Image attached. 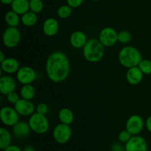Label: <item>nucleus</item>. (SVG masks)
<instances>
[{"instance_id": "f257e3e1", "label": "nucleus", "mask_w": 151, "mask_h": 151, "mask_svg": "<svg viewBox=\"0 0 151 151\" xmlns=\"http://www.w3.org/2000/svg\"><path fill=\"white\" fill-rule=\"evenodd\" d=\"M46 72L49 79L53 83L64 81L70 72V61L68 56L61 51L51 53L46 63Z\"/></svg>"}, {"instance_id": "f03ea898", "label": "nucleus", "mask_w": 151, "mask_h": 151, "mask_svg": "<svg viewBox=\"0 0 151 151\" xmlns=\"http://www.w3.org/2000/svg\"><path fill=\"white\" fill-rule=\"evenodd\" d=\"M105 47L99 39L91 38L87 41L83 48V55L87 61L90 63H97L104 56Z\"/></svg>"}, {"instance_id": "7ed1b4c3", "label": "nucleus", "mask_w": 151, "mask_h": 151, "mask_svg": "<svg viewBox=\"0 0 151 151\" xmlns=\"http://www.w3.org/2000/svg\"><path fill=\"white\" fill-rule=\"evenodd\" d=\"M118 58L122 66L129 69L134 66H138L139 63L142 60V56L136 47L126 46L121 49Z\"/></svg>"}, {"instance_id": "20e7f679", "label": "nucleus", "mask_w": 151, "mask_h": 151, "mask_svg": "<svg viewBox=\"0 0 151 151\" xmlns=\"http://www.w3.org/2000/svg\"><path fill=\"white\" fill-rule=\"evenodd\" d=\"M28 122L32 131L37 134H44L50 129V123L47 116L37 112L29 116Z\"/></svg>"}, {"instance_id": "39448f33", "label": "nucleus", "mask_w": 151, "mask_h": 151, "mask_svg": "<svg viewBox=\"0 0 151 151\" xmlns=\"http://www.w3.org/2000/svg\"><path fill=\"white\" fill-rule=\"evenodd\" d=\"M22 39L21 32L17 27H8L4 29L2 35V41L6 47L15 48L19 45Z\"/></svg>"}, {"instance_id": "423d86ee", "label": "nucleus", "mask_w": 151, "mask_h": 151, "mask_svg": "<svg viewBox=\"0 0 151 151\" xmlns=\"http://www.w3.org/2000/svg\"><path fill=\"white\" fill-rule=\"evenodd\" d=\"M72 131L70 125L60 122L56 125L53 130L52 136L55 141L60 145L67 143L72 137Z\"/></svg>"}, {"instance_id": "0eeeda50", "label": "nucleus", "mask_w": 151, "mask_h": 151, "mask_svg": "<svg viewBox=\"0 0 151 151\" xmlns=\"http://www.w3.org/2000/svg\"><path fill=\"white\" fill-rule=\"evenodd\" d=\"M1 122L7 127H13L19 121V114L15 108L4 106L0 111Z\"/></svg>"}, {"instance_id": "6e6552de", "label": "nucleus", "mask_w": 151, "mask_h": 151, "mask_svg": "<svg viewBox=\"0 0 151 151\" xmlns=\"http://www.w3.org/2000/svg\"><path fill=\"white\" fill-rule=\"evenodd\" d=\"M99 40L105 47H113L118 41V32L114 28L106 27L100 31Z\"/></svg>"}, {"instance_id": "1a4fd4ad", "label": "nucleus", "mask_w": 151, "mask_h": 151, "mask_svg": "<svg viewBox=\"0 0 151 151\" xmlns=\"http://www.w3.org/2000/svg\"><path fill=\"white\" fill-rule=\"evenodd\" d=\"M36 78V72L30 66H22L16 72V79L23 85L32 84L35 81Z\"/></svg>"}, {"instance_id": "9d476101", "label": "nucleus", "mask_w": 151, "mask_h": 151, "mask_svg": "<svg viewBox=\"0 0 151 151\" xmlns=\"http://www.w3.org/2000/svg\"><path fill=\"white\" fill-rule=\"evenodd\" d=\"M145 125V123L140 115H131L126 122V130L132 136L139 135L142 131Z\"/></svg>"}, {"instance_id": "9b49d317", "label": "nucleus", "mask_w": 151, "mask_h": 151, "mask_svg": "<svg viewBox=\"0 0 151 151\" xmlns=\"http://www.w3.org/2000/svg\"><path fill=\"white\" fill-rule=\"evenodd\" d=\"M126 151H147V143L144 137L139 135L132 136L129 141L125 143Z\"/></svg>"}, {"instance_id": "f8f14e48", "label": "nucleus", "mask_w": 151, "mask_h": 151, "mask_svg": "<svg viewBox=\"0 0 151 151\" xmlns=\"http://www.w3.org/2000/svg\"><path fill=\"white\" fill-rule=\"evenodd\" d=\"M14 108L19 115L23 116H30L35 113V107L31 100L21 98L14 105Z\"/></svg>"}, {"instance_id": "ddd939ff", "label": "nucleus", "mask_w": 151, "mask_h": 151, "mask_svg": "<svg viewBox=\"0 0 151 151\" xmlns=\"http://www.w3.org/2000/svg\"><path fill=\"white\" fill-rule=\"evenodd\" d=\"M16 88V81L10 75H2L0 78V92L4 95L15 91Z\"/></svg>"}, {"instance_id": "4468645a", "label": "nucleus", "mask_w": 151, "mask_h": 151, "mask_svg": "<svg viewBox=\"0 0 151 151\" xmlns=\"http://www.w3.org/2000/svg\"><path fill=\"white\" fill-rule=\"evenodd\" d=\"M32 131L29 122L25 121H19L13 127V132L15 137L19 139H25L30 134Z\"/></svg>"}, {"instance_id": "2eb2a0df", "label": "nucleus", "mask_w": 151, "mask_h": 151, "mask_svg": "<svg viewBox=\"0 0 151 151\" xmlns=\"http://www.w3.org/2000/svg\"><path fill=\"white\" fill-rule=\"evenodd\" d=\"M20 69V64L17 59L14 58H6L4 61L1 62V71L7 75L16 73Z\"/></svg>"}, {"instance_id": "dca6fc26", "label": "nucleus", "mask_w": 151, "mask_h": 151, "mask_svg": "<svg viewBox=\"0 0 151 151\" xmlns=\"http://www.w3.org/2000/svg\"><path fill=\"white\" fill-rule=\"evenodd\" d=\"M42 29L47 36H55L59 31V23L55 18H48L43 23Z\"/></svg>"}, {"instance_id": "f3484780", "label": "nucleus", "mask_w": 151, "mask_h": 151, "mask_svg": "<svg viewBox=\"0 0 151 151\" xmlns=\"http://www.w3.org/2000/svg\"><path fill=\"white\" fill-rule=\"evenodd\" d=\"M87 37L83 32L80 30L72 32L69 38L71 45L75 49H82L87 42Z\"/></svg>"}, {"instance_id": "a211bd4d", "label": "nucleus", "mask_w": 151, "mask_h": 151, "mask_svg": "<svg viewBox=\"0 0 151 151\" xmlns=\"http://www.w3.org/2000/svg\"><path fill=\"white\" fill-rule=\"evenodd\" d=\"M144 74L138 66L129 68L126 72L127 81L131 85H138L142 81Z\"/></svg>"}, {"instance_id": "6ab92c4d", "label": "nucleus", "mask_w": 151, "mask_h": 151, "mask_svg": "<svg viewBox=\"0 0 151 151\" xmlns=\"http://www.w3.org/2000/svg\"><path fill=\"white\" fill-rule=\"evenodd\" d=\"M10 6L12 10L20 16H22L29 10V0H13Z\"/></svg>"}, {"instance_id": "aec40b11", "label": "nucleus", "mask_w": 151, "mask_h": 151, "mask_svg": "<svg viewBox=\"0 0 151 151\" xmlns=\"http://www.w3.org/2000/svg\"><path fill=\"white\" fill-rule=\"evenodd\" d=\"M74 118L73 112L69 108H63L59 111L58 119L61 123L70 125L73 122Z\"/></svg>"}, {"instance_id": "412c9836", "label": "nucleus", "mask_w": 151, "mask_h": 151, "mask_svg": "<svg viewBox=\"0 0 151 151\" xmlns=\"http://www.w3.org/2000/svg\"><path fill=\"white\" fill-rule=\"evenodd\" d=\"M12 137L10 131L5 128H0V149L5 150L11 145Z\"/></svg>"}, {"instance_id": "4be33fe9", "label": "nucleus", "mask_w": 151, "mask_h": 151, "mask_svg": "<svg viewBox=\"0 0 151 151\" xmlns=\"http://www.w3.org/2000/svg\"><path fill=\"white\" fill-rule=\"evenodd\" d=\"M20 15L16 13L13 10H9L4 15V21L8 25V27H17L21 22V18L19 17Z\"/></svg>"}, {"instance_id": "5701e85b", "label": "nucleus", "mask_w": 151, "mask_h": 151, "mask_svg": "<svg viewBox=\"0 0 151 151\" xmlns=\"http://www.w3.org/2000/svg\"><path fill=\"white\" fill-rule=\"evenodd\" d=\"M21 22L26 27H32L38 22V16L36 13L29 10L21 16Z\"/></svg>"}, {"instance_id": "b1692460", "label": "nucleus", "mask_w": 151, "mask_h": 151, "mask_svg": "<svg viewBox=\"0 0 151 151\" xmlns=\"http://www.w3.org/2000/svg\"><path fill=\"white\" fill-rule=\"evenodd\" d=\"M20 95L22 98L31 100L35 95V89L32 84H26L20 89Z\"/></svg>"}, {"instance_id": "393cba45", "label": "nucleus", "mask_w": 151, "mask_h": 151, "mask_svg": "<svg viewBox=\"0 0 151 151\" xmlns=\"http://www.w3.org/2000/svg\"><path fill=\"white\" fill-rule=\"evenodd\" d=\"M72 7L68 4H63L61 5L60 7H58L57 10V14L58 16L60 19H67L69 16L72 15Z\"/></svg>"}, {"instance_id": "a878e982", "label": "nucleus", "mask_w": 151, "mask_h": 151, "mask_svg": "<svg viewBox=\"0 0 151 151\" xmlns=\"http://www.w3.org/2000/svg\"><path fill=\"white\" fill-rule=\"evenodd\" d=\"M44 9V3L41 0H29V10L35 13H39Z\"/></svg>"}, {"instance_id": "bb28decb", "label": "nucleus", "mask_w": 151, "mask_h": 151, "mask_svg": "<svg viewBox=\"0 0 151 151\" xmlns=\"http://www.w3.org/2000/svg\"><path fill=\"white\" fill-rule=\"evenodd\" d=\"M138 67L144 75L151 74V60L148 59H142L138 65Z\"/></svg>"}, {"instance_id": "cd10ccee", "label": "nucleus", "mask_w": 151, "mask_h": 151, "mask_svg": "<svg viewBox=\"0 0 151 151\" xmlns=\"http://www.w3.org/2000/svg\"><path fill=\"white\" fill-rule=\"evenodd\" d=\"M132 35L128 30H122L118 32V41L121 44H126L131 41Z\"/></svg>"}, {"instance_id": "c85d7f7f", "label": "nucleus", "mask_w": 151, "mask_h": 151, "mask_svg": "<svg viewBox=\"0 0 151 151\" xmlns=\"http://www.w3.org/2000/svg\"><path fill=\"white\" fill-rule=\"evenodd\" d=\"M132 137V135L130 134V132L127 130H124L122 131L118 135V139L119 142L122 143H127L130 140V139Z\"/></svg>"}, {"instance_id": "c756f323", "label": "nucleus", "mask_w": 151, "mask_h": 151, "mask_svg": "<svg viewBox=\"0 0 151 151\" xmlns=\"http://www.w3.org/2000/svg\"><path fill=\"white\" fill-rule=\"evenodd\" d=\"M35 110H36L37 113L46 115L49 111V107L46 103H40L37 105L36 108H35Z\"/></svg>"}, {"instance_id": "7c9ffc66", "label": "nucleus", "mask_w": 151, "mask_h": 151, "mask_svg": "<svg viewBox=\"0 0 151 151\" xmlns=\"http://www.w3.org/2000/svg\"><path fill=\"white\" fill-rule=\"evenodd\" d=\"M7 96V100L9 103L10 104L15 105L18 101L19 100V95L16 92V91H13V92L8 94Z\"/></svg>"}, {"instance_id": "2f4dec72", "label": "nucleus", "mask_w": 151, "mask_h": 151, "mask_svg": "<svg viewBox=\"0 0 151 151\" xmlns=\"http://www.w3.org/2000/svg\"><path fill=\"white\" fill-rule=\"evenodd\" d=\"M66 2L72 8H78L82 5L83 0H66Z\"/></svg>"}, {"instance_id": "473e14b6", "label": "nucleus", "mask_w": 151, "mask_h": 151, "mask_svg": "<svg viewBox=\"0 0 151 151\" xmlns=\"http://www.w3.org/2000/svg\"><path fill=\"white\" fill-rule=\"evenodd\" d=\"M125 150V147L122 145V142H115L111 145V151H123Z\"/></svg>"}, {"instance_id": "72a5a7b5", "label": "nucleus", "mask_w": 151, "mask_h": 151, "mask_svg": "<svg viewBox=\"0 0 151 151\" xmlns=\"http://www.w3.org/2000/svg\"><path fill=\"white\" fill-rule=\"evenodd\" d=\"M3 151H23V150L18 147L17 145H10L9 147H7L5 150Z\"/></svg>"}, {"instance_id": "f704fd0d", "label": "nucleus", "mask_w": 151, "mask_h": 151, "mask_svg": "<svg viewBox=\"0 0 151 151\" xmlns=\"http://www.w3.org/2000/svg\"><path fill=\"white\" fill-rule=\"evenodd\" d=\"M145 126L146 128H147V131H148L150 133H151V115L150 116H149L148 117H147V119H146Z\"/></svg>"}, {"instance_id": "c9c22d12", "label": "nucleus", "mask_w": 151, "mask_h": 151, "mask_svg": "<svg viewBox=\"0 0 151 151\" xmlns=\"http://www.w3.org/2000/svg\"><path fill=\"white\" fill-rule=\"evenodd\" d=\"M23 151H35V149L32 145H27L24 147Z\"/></svg>"}, {"instance_id": "e433bc0d", "label": "nucleus", "mask_w": 151, "mask_h": 151, "mask_svg": "<svg viewBox=\"0 0 151 151\" xmlns=\"http://www.w3.org/2000/svg\"><path fill=\"white\" fill-rule=\"evenodd\" d=\"M5 59H6L5 55L4 54V52H3L2 51H1V52H0V62L4 61Z\"/></svg>"}, {"instance_id": "4c0bfd02", "label": "nucleus", "mask_w": 151, "mask_h": 151, "mask_svg": "<svg viewBox=\"0 0 151 151\" xmlns=\"http://www.w3.org/2000/svg\"><path fill=\"white\" fill-rule=\"evenodd\" d=\"M1 1L2 4L7 5V4H11L12 2L13 1V0H1Z\"/></svg>"}, {"instance_id": "58836bf2", "label": "nucleus", "mask_w": 151, "mask_h": 151, "mask_svg": "<svg viewBox=\"0 0 151 151\" xmlns=\"http://www.w3.org/2000/svg\"><path fill=\"white\" fill-rule=\"evenodd\" d=\"M91 1H100V0H91Z\"/></svg>"}, {"instance_id": "ea45409f", "label": "nucleus", "mask_w": 151, "mask_h": 151, "mask_svg": "<svg viewBox=\"0 0 151 151\" xmlns=\"http://www.w3.org/2000/svg\"><path fill=\"white\" fill-rule=\"evenodd\" d=\"M123 151H126V150H123Z\"/></svg>"}, {"instance_id": "a19ab883", "label": "nucleus", "mask_w": 151, "mask_h": 151, "mask_svg": "<svg viewBox=\"0 0 151 151\" xmlns=\"http://www.w3.org/2000/svg\"></svg>"}]
</instances>
